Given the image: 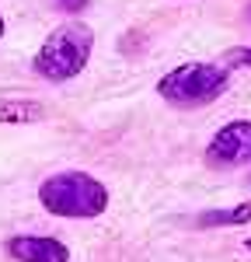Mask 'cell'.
<instances>
[{
  "label": "cell",
  "instance_id": "cell-12",
  "mask_svg": "<svg viewBox=\"0 0 251 262\" xmlns=\"http://www.w3.org/2000/svg\"><path fill=\"white\" fill-rule=\"evenodd\" d=\"M248 21H251V7H248Z\"/></svg>",
  "mask_w": 251,
  "mask_h": 262
},
{
  "label": "cell",
  "instance_id": "cell-7",
  "mask_svg": "<svg viewBox=\"0 0 251 262\" xmlns=\"http://www.w3.org/2000/svg\"><path fill=\"white\" fill-rule=\"evenodd\" d=\"M45 119V108L39 101H28V98H4L0 101V122H39Z\"/></svg>",
  "mask_w": 251,
  "mask_h": 262
},
{
  "label": "cell",
  "instance_id": "cell-4",
  "mask_svg": "<svg viewBox=\"0 0 251 262\" xmlns=\"http://www.w3.org/2000/svg\"><path fill=\"white\" fill-rule=\"evenodd\" d=\"M251 161V122L237 119L227 122L206 147V164L209 168H237Z\"/></svg>",
  "mask_w": 251,
  "mask_h": 262
},
{
  "label": "cell",
  "instance_id": "cell-9",
  "mask_svg": "<svg viewBox=\"0 0 251 262\" xmlns=\"http://www.w3.org/2000/svg\"><path fill=\"white\" fill-rule=\"evenodd\" d=\"M56 4H60L63 11H70V14H77V11H84V7H87L91 0H56Z\"/></svg>",
  "mask_w": 251,
  "mask_h": 262
},
{
  "label": "cell",
  "instance_id": "cell-3",
  "mask_svg": "<svg viewBox=\"0 0 251 262\" xmlns=\"http://www.w3.org/2000/svg\"><path fill=\"white\" fill-rule=\"evenodd\" d=\"M230 84L227 67L220 63H182L174 70H167L164 77L157 81L161 98L171 105H182V108H199L216 101Z\"/></svg>",
  "mask_w": 251,
  "mask_h": 262
},
{
  "label": "cell",
  "instance_id": "cell-8",
  "mask_svg": "<svg viewBox=\"0 0 251 262\" xmlns=\"http://www.w3.org/2000/svg\"><path fill=\"white\" fill-rule=\"evenodd\" d=\"M227 63H230V67H251V49H237V53H230Z\"/></svg>",
  "mask_w": 251,
  "mask_h": 262
},
{
  "label": "cell",
  "instance_id": "cell-6",
  "mask_svg": "<svg viewBox=\"0 0 251 262\" xmlns=\"http://www.w3.org/2000/svg\"><path fill=\"white\" fill-rule=\"evenodd\" d=\"M199 227H241V224H251V203H237L230 210H209V213H199Z\"/></svg>",
  "mask_w": 251,
  "mask_h": 262
},
{
  "label": "cell",
  "instance_id": "cell-10",
  "mask_svg": "<svg viewBox=\"0 0 251 262\" xmlns=\"http://www.w3.org/2000/svg\"><path fill=\"white\" fill-rule=\"evenodd\" d=\"M0 35H4V18H0Z\"/></svg>",
  "mask_w": 251,
  "mask_h": 262
},
{
  "label": "cell",
  "instance_id": "cell-11",
  "mask_svg": "<svg viewBox=\"0 0 251 262\" xmlns=\"http://www.w3.org/2000/svg\"><path fill=\"white\" fill-rule=\"evenodd\" d=\"M248 252H251V238H248Z\"/></svg>",
  "mask_w": 251,
  "mask_h": 262
},
{
  "label": "cell",
  "instance_id": "cell-1",
  "mask_svg": "<svg viewBox=\"0 0 251 262\" xmlns=\"http://www.w3.org/2000/svg\"><path fill=\"white\" fill-rule=\"evenodd\" d=\"M39 200L56 217H98L108 206V189L84 171H60L39 185Z\"/></svg>",
  "mask_w": 251,
  "mask_h": 262
},
{
  "label": "cell",
  "instance_id": "cell-5",
  "mask_svg": "<svg viewBox=\"0 0 251 262\" xmlns=\"http://www.w3.org/2000/svg\"><path fill=\"white\" fill-rule=\"evenodd\" d=\"M7 255L18 262H70V248L56 238L18 234V238H7Z\"/></svg>",
  "mask_w": 251,
  "mask_h": 262
},
{
  "label": "cell",
  "instance_id": "cell-2",
  "mask_svg": "<svg viewBox=\"0 0 251 262\" xmlns=\"http://www.w3.org/2000/svg\"><path fill=\"white\" fill-rule=\"evenodd\" d=\"M91 46H94V32L81 21H66L42 42V49L35 53V70L45 81H70L87 67Z\"/></svg>",
  "mask_w": 251,
  "mask_h": 262
}]
</instances>
